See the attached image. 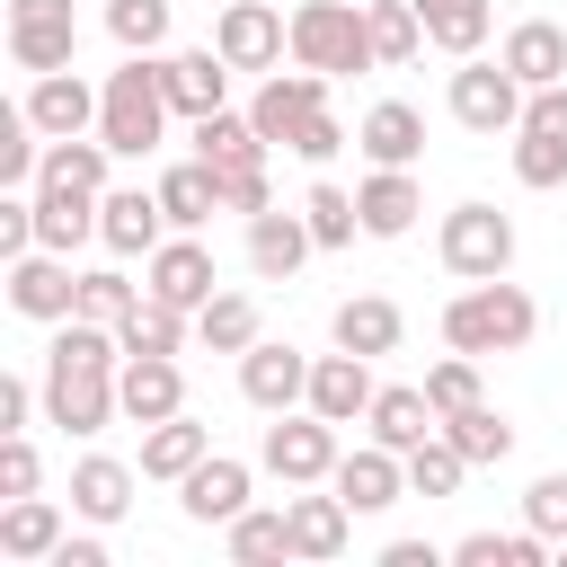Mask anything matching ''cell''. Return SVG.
Listing matches in <instances>:
<instances>
[{
    "label": "cell",
    "mask_w": 567,
    "mask_h": 567,
    "mask_svg": "<svg viewBox=\"0 0 567 567\" xmlns=\"http://www.w3.org/2000/svg\"><path fill=\"white\" fill-rule=\"evenodd\" d=\"M168 80H159V53H124L106 80H97V142L115 159H151L168 142Z\"/></svg>",
    "instance_id": "1"
},
{
    "label": "cell",
    "mask_w": 567,
    "mask_h": 567,
    "mask_svg": "<svg viewBox=\"0 0 567 567\" xmlns=\"http://www.w3.org/2000/svg\"><path fill=\"white\" fill-rule=\"evenodd\" d=\"M540 337V301L523 292V284H505V275H487V284H461L452 301H443V346H461V354H523Z\"/></svg>",
    "instance_id": "2"
},
{
    "label": "cell",
    "mask_w": 567,
    "mask_h": 567,
    "mask_svg": "<svg viewBox=\"0 0 567 567\" xmlns=\"http://www.w3.org/2000/svg\"><path fill=\"white\" fill-rule=\"evenodd\" d=\"M292 62H301V71H328V80L381 71V62H372V27H363L354 0H301V9H292Z\"/></svg>",
    "instance_id": "3"
},
{
    "label": "cell",
    "mask_w": 567,
    "mask_h": 567,
    "mask_svg": "<svg viewBox=\"0 0 567 567\" xmlns=\"http://www.w3.org/2000/svg\"><path fill=\"white\" fill-rule=\"evenodd\" d=\"M523 97H532V89H523L505 62H487V53H461V62H452V80H443L452 124H461V133H478V142L514 133V124H523Z\"/></svg>",
    "instance_id": "4"
},
{
    "label": "cell",
    "mask_w": 567,
    "mask_h": 567,
    "mask_svg": "<svg viewBox=\"0 0 567 567\" xmlns=\"http://www.w3.org/2000/svg\"><path fill=\"white\" fill-rule=\"evenodd\" d=\"M115 372L124 363H71V354H44V425H62V434H106L115 416H124V399H115Z\"/></svg>",
    "instance_id": "5"
},
{
    "label": "cell",
    "mask_w": 567,
    "mask_h": 567,
    "mask_svg": "<svg viewBox=\"0 0 567 567\" xmlns=\"http://www.w3.org/2000/svg\"><path fill=\"white\" fill-rule=\"evenodd\" d=\"M337 425L319 416V408H284L275 425H266V443H257V470L266 478H284V487H328V470H337Z\"/></svg>",
    "instance_id": "6"
},
{
    "label": "cell",
    "mask_w": 567,
    "mask_h": 567,
    "mask_svg": "<svg viewBox=\"0 0 567 567\" xmlns=\"http://www.w3.org/2000/svg\"><path fill=\"white\" fill-rule=\"evenodd\" d=\"M434 257H443V275L487 284V275H505V266H514V221H505L496 204H452V213H443V230H434Z\"/></svg>",
    "instance_id": "7"
},
{
    "label": "cell",
    "mask_w": 567,
    "mask_h": 567,
    "mask_svg": "<svg viewBox=\"0 0 567 567\" xmlns=\"http://www.w3.org/2000/svg\"><path fill=\"white\" fill-rule=\"evenodd\" d=\"M213 44H221V62L230 71H284V53H292V18L275 9V0H221V18H213Z\"/></svg>",
    "instance_id": "8"
},
{
    "label": "cell",
    "mask_w": 567,
    "mask_h": 567,
    "mask_svg": "<svg viewBox=\"0 0 567 567\" xmlns=\"http://www.w3.org/2000/svg\"><path fill=\"white\" fill-rule=\"evenodd\" d=\"M319 115H328V71H301V62H292V71H266L257 97H248V124H257L275 151H292Z\"/></svg>",
    "instance_id": "9"
},
{
    "label": "cell",
    "mask_w": 567,
    "mask_h": 567,
    "mask_svg": "<svg viewBox=\"0 0 567 567\" xmlns=\"http://www.w3.org/2000/svg\"><path fill=\"white\" fill-rule=\"evenodd\" d=\"M142 292H159V301H177V310H204V301L221 292V266H213V248H204L195 230H168V239L142 257Z\"/></svg>",
    "instance_id": "10"
},
{
    "label": "cell",
    "mask_w": 567,
    "mask_h": 567,
    "mask_svg": "<svg viewBox=\"0 0 567 567\" xmlns=\"http://www.w3.org/2000/svg\"><path fill=\"white\" fill-rule=\"evenodd\" d=\"M9 310L62 328V319L80 310V275H71V257H62V248H27V257H9Z\"/></svg>",
    "instance_id": "11"
},
{
    "label": "cell",
    "mask_w": 567,
    "mask_h": 567,
    "mask_svg": "<svg viewBox=\"0 0 567 567\" xmlns=\"http://www.w3.org/2000/svg\"><path fill=\"white\" fill-rule=\"evenodd\" d=\"M248 496H257V470H248V461H230V452H204V461L177 478V514H186V523H213V532H221V523H239V514H248Z\"/></svg>",
    "instance_id": "12"
},
{
    "label": "cell",
    "mask_w": 567,
    "mask_h": 567,
    "mask_svg": "<svg viewBox=\"0 0 567 567\" xmlns=\"http://www.w3.org/2000/svg\"><path fill=\"white\" fill-rule=\"evenodd\" d=\"M71 0H9V62L35 80V71H71Z\"/></svg>",
    "instance_id": "13"
},
{
    "label": "cell",
    "mask_w": 567,
    "mask_h": 567,
    "mask_svg": "<svg viewBox=\"0 0 567 567\" xmlns=\"http://www.w3.org/2000/svg\"><path fill=\"white\" fill-rule=\"evenodd\" d=\"M310 363H319V354L257 337V346L239 354V399H248V408H266V416H284V408H301V399H310Z\"/></svg>",
    "instance_id": "14"
},
{
    "label": "cell",
    "mask_w": 567,
    "mask_h": 567,
    "mask_svg": "<svg viewBox=\"0 0 567 567\" xmlns=\"http://www.w3.org/2000/svg\"><path fill=\"white\" fill-rule=\"evenodd\" d=\"M97 239H106V257H151V248L168 239L159 186H106V195H97Z\"/></svg>",
    "instance_id": "15"
},
{
    "label": "cell",
    "mask_w": 567,
    "mask_h": 567,
    "mask_svg": "<svg viewBox=\"0 0 567 567\" xmlns=\"http://www.w3.org/2000/svg\"><path fill=\"white\" fill-rule=\"evenodd\" d=\"M328 487H337L354 514H390V505L408 496V452H390V443H354V452H337Z\"/></svg>",
    "instance_id": "16"
},
{
    "label": "cell",
    "mask_w": 567,
    "mask_h": 567,
    "mask_svg": "<svg viewBox=\"0 0 567 567\" xmlns=\"http://www.w3.org/2000/svg\"><path fill=\"white\" fill-rule=\"evenodd\" d=\"M18 106L35 115V133H44V142H71V133H97V89H89L80 71H35Z\"/></svg>",
    "instance_id": "17"
},
{
    "label": "cell",
    "mask_w": 567,
    "mask_h": 567,
    "mask_svg": "<svg viewBox=\"0 0 567 567\" xmlns=\"http://www.w3.org/2000/svg\"><path fill=\"white\" fill-rule=\"evenodd\" d=\"M310 248H319V239H310V221H301V204H292V213H284V204H266V213H248V275H257V284H292Z\"/></svg>",
    "instance_id": "18"
},
{
    "label": "cell",
    "mask_w": 567,
    "mask_h": 567,
    "mask_svg": "<svg viewBox=\"0 0 567 567\" xmlns=\"http://www.w3.org/2000/svg\"><path fill=\"white\" fill-rule=\"evenodd\" d=\"M159 80H168V106L195 124V115H213V106H230V62H221V44H186V53H159Z\"/></svg>",
    "instance_id": "19"
},
{
    "label": "cell",
    "mask_w": 567,
    "mask_h": 567,
    "mask_svg": "<svg viewBox=\"0 0 567 567\" xmlns=\"http://www.w3.org/2000/svg\"><path fill=\"white\" fill-rule=\"evenodd\" d=\"M354 151H363L372 168H416V159H425V115H416L408 97H381V106H363Z\"/></svg>",
    "instance_id": "20"
},
{
    "label": "cell",
    "mask_w": 567,
    "mask_h": 567,
    "mask_svg": "<svg viewBox=\"0 0 567 567\" xmlns=\"http://www.w3.org/2000/svg\"><path fill=\"white\" fill-rule=\"evenodd\" d=\"M328 337L346 346V354H399V337H408V310L390 301V292H354V301H337L328 310Z\"/></svg>",
    "instance_id": "21"
},
{
    "label": "cell",
    "mask_w": 567,
    "mask_h": 567,
    "mask_svg": "<svg viewBox=\"0 0 567 567\" xmlns=\"http://www.w3.org/2000/svg\"><path fill=\"white\" fill-rule=\"evenodd\" d=\"M115 399H124V416H133V425L177 416V408H186V372H177V354H124Z\"/></svg>",
    "instance_id": "22"
},
{
    "label": "cell",
    "mask_w": 567,
    "mask_h": 567,
    "mask_svg": "<svg viewBox=\"0 0 567 567\" xmlns=\"http://www.w3.org/2000/svg\"><path fill=\"white\" fill-rule=\"evenodd\" d=\"M372 390H381V381H372V354H346V346H337V354L310 363V399H301V408H319L328 425H354V416L372 408Z\"/></svg>",
    "instance_id": "23"
},
{
    "label": "cell",
    "mask_w": 567,
    "mask_h": 567,
    "mask_svg": "<svg viewBox=\"0 0 567 567\" xmlns=\"http://www.w3.org/2000/svg\"><path fill=\"white\" fill-rule=\"evenodd\" d=\"M363 434H372V443H390V452H416L425 434H443V416H434L425 381H390V390H372V408H363Z\"/></svg>",
    "instance_id": "24"
},
{
    "label": "cell",
    "mask_w": 567,
    "mask_h": 567,
    "mask_svg": "<svg viewBox=\"0 0 567 567\" xmlns=\"http://www.w3.org/2000/svg\"><path fill=\"white\" fill-rule=\"evenodd\" d=\"M354 204H363V239H408L425 213V186H416V168H372L354 186Z\"/></svg>",
    "instance_id": "25"
},
{
    "label": "cell",
    "mask_w": 567,
    "mask_h": 567,
    "mask_svg": "<svg viewBox=\"0 0 567 567\" xmlns=\"http://www.w3.org/2000/svg\"><path fill=\"white\" fill-rule=\"evenodd\" d=\"M133 461H115V452H89V461H71V514L80 523H124L133 514Z\"/></svg>",
    "instance_id": "26"
},
{
    "label": "cell",
    "mask_w": 567,
    "mask_h": 567,
    "mask_svg": "<svg viewBox=\"0 0 567 567\" xmlns=\"http://www.w3.org/2000/svg\"><path fill=\"white\" fill-rule=\"evenodd\" d=\"M62 505L53 496H0V558H18V567H44L53 549H62Z\"/></svg>",
    "instance_id": "27"
},
{
    "label": "cell",
    "mask_w": 567,
    "mask_h": 567,
    "mask_svg": "<svg viewBox=\"0 0 567 567\" xmlns=\"http://www.w3.org/2000/svg\"><path fill=\"white\" fill-rule=\"evenodd\" d=\"M496 62H505L523 89H549V80H567V27H558V18H514L505 44H496Z\"/></svg>",
    "instance_id": "28"
},
{
    "label": "cell",
    "mask_w": 567,
    "mask_h": 567,
    "mask_svg": "<svg viewBox=\"0 0 567 567\" xmlns=\"http://www.w3.org/2000/svg\"><path fill=\"white\" fill-rule=\"evenodd\" d=\"M284 514H292V558H346V540H354V505H346L337 487H319V496H284Z\"/></svg>",
    "instance_id": "29"
},
{
    "label": "cell",
    "mask_w": 567,
    "mask_h": 567,
    "mask_svg": "<svg viewBox=\"0 0 567 567\" xmlns=\"http://www.w3.org/2000/svg\"><path fill=\"white\" fill-rule=\"evenodd\" d=\"M159 204H168V230H204L221 213V168L213 159H168L159 168Z\"/></svg>",
    "instance_id": "30"
},
{
    "label": "cell",
    "mask_w": 567,
    "mask_h": 567,
    "mask_svg": "<svg viewBox=\"0 0 567 567\" xmlns=\"http://www.w3.org/2000/svg\"><path fill=\"white\" fill-rule=\"evenodd\" d=\"M204 452H213V425H195L186 408H177V416H159V425H142V478H168V487H177Z\"/></svg>",
    "instance_id": "31"
},
{
    "label": "cell",
    "mask_w": 567,
    "mask_h": 567,
    "mask_svg": "<svg viewBox=\"0 0 567 567\" xmlns=\"http://www.w3.org/2000/svg\"><path fill=\"white\" fill-rule=\"evenodd\" d=\"M416 18H425V44L452 53V62L496 35V0H416Z\"/></svg>",
    "instance_id": "32"
},
{
    "label": "cell",
    "mask_w": 567,
    "mask_h": 567,
    "mask_svg": "<svg viewBox=\"0 0 567 567\" xmlns=\"http://www.w3.org/2000/svg\"><path fill=\"white\" fill-rule=\"evenodd\" d=\"M106 168H115V151H106L97 133H71V142H44V168H35V186H71V195H106Z\"/></svg>",
    "instance_id": "33"
},
{
    "label": "cell",
    "mask_w": 567,
    "mask_h": 567,
    "mask_svg": "<svg viewBox=\"0 0 567 567\" xmlns=\"http://www.w3.org/2000/svg\"><path fill=\"white\" fill-rule=\"evenodd\" d=\"M275 142L248 124V106H213V115H195V159H213V168H239V159H266Z\"/></svg>",
    "instance_id": "34"
},
{
    "label": "cell",
    "mask_w": 567,
    "mask_h": 567,
    "mask_svg": "<svg viewBox=\"0 0 567 567\" xmlns=\"http://www.w3.org/2000/svg\"><path fill=\"white\" fill-rule=\"evenodd\" d=\"M195 337H204L213 354H248V346L266 337V319H257V301H248V292H230V284H221V292L195 310Z\"/></svg>",
    "instance_id": "35"
},
{
    "label": "cell",
    "mask_w": 567,
    "mask_h": 567,
    "mask_svg": "<svg viewBox=\"0 0 567 567\" xmlns=\"http://www.w3.org/2000/svg\"><path fill=\"white\" fill-rule=\"evenodd\" d=\"M221 549L239 567H266V558H292V514L284 505H248L239 523H221Z\"/></svg>",
    "instance_id": "36"
},
{
    "label": "cell",
    "mask_w": 567,
    "mask_h": 567,
    "mask_svg": "<svg viewBox=\"0 0 567 567\" xmlns=\"http://www.w3.org/2000/svg\"><path fill=\"white\" fill-rule=\"evenodd\" d=\"M452 558H461V567H549L558 549H549V532L523 523V532H461Z\"/></svg>",
    "instance_id": "37"
},
{
    "label": "cell",
    "mask_w": 567,
    "mask_h": 567,
    "mask_svg": "<svg viewBox=\"0 0 567 567\" xmlns=\"http://www.w3.org/2000/svg\"><path fill=\"white\" fill-rule=\"evenodd\" d=\"M363 27H372V62H381V71H399V62L425 53V18H416V0H363Z\"/></svg>",
    "instance_id": "38"
},
{
    "label": "cell",
    "mask_w": 567,
    "mask_h": 567,
    "mask_svg": "<svg viewBox=\"0 0 567 567\" xmlns=\"http://www.w3.org/2000/svg\"><path fill=\"white\" fill-rule=\"evenodd\" d=\"M186 319H195V310H177V301L142 292V301H133V319H124L115 337H124V354H186Z\"/></svg>",
    "instance_id": "39"
},
{
    "label": "cell",
    "mask_w": 567,
    "mask_h": 567,
    "mask_svg": "<svg viewBox=\"0 0 567 567\" xmlns=\"http://www.w3.org/2000/svg\"><path fill=\"white\" fill-rule=\"evenodd\" d=\"M443 434L461 443V461H470V470H496V461L514 452V416H505V408H487V399H478V408H461V416H443Z\"/></svg>",
    "instance_id": "40"
},
{
    "label": "cell",
    "mask_w": 567,
    "mask_h": 567,
    "mask_svg": "<svg viewBox=\"0 0 567 567\" xmlns=\"http://www.w3.org/2000/svg\"><path fill=\"white\" fill-rule=\"evenodd\" d=\"M301 221H310V239H319V248H354V230H363V204H354V186L319 177V186L301 195Z\"/></svg>",
    "instance_id": "41"
},
{
    "label": "cell",
    "mask_w": 567,
    "mask_h": 567,
    "mask_svg": "<svg viewBox=\"0 0 567 567\" xmlns=\"http://www.w3.org/2000/svg\"><path fill=\"white\" fill-rule=\"evenodd\" d=\"M168 27H177L168 0H106V35L124 53H168Z\"/></svg>",
    "instance_id": "42"
},
{
    "label": "cell",
    "mask_w": 567,
    "mask_h": 567,
    "mask_svg": "<svg viewBox=\"0 0 567 567\" xmlns=\"http://www.w3.org/2000/svg\"><path fill=\"white\" fill-rule=\"evenodd\" d=\"M461 478H470V461H461L452 434H425L408 452V496H461Z\"/></svg>",
    "instance_id": "43"
},
{
    "label": "cell",
    "mask_w": 567,
    "mask_h": 567,
    "mask_svg": "<svg viewBox=\"0 0 567 567\" xmlns=\"http://www.w3.org/2000/svg\"><path fill=\"white\" fill-rule=\"evenodd\" d=\"M133 301H142V284H133L124 266H89V275H80V310H71V319H106V328H124V319H133Z\"/></svg>",
    "instance_id": "44"
},
{
    "label": "cell",
    "mask_w": 567,
    "mask_h": 567,
    "mask_svg": "<svg viewBox=\"0 0 567 567\" xmlns=\"http://www.w3.org/2000/svg\"><path fill=\"white\" fill-rule=\"evenodd\" d=\"M425 399H434V416H461V408H478L487 390H478V354H443V363H425Z\"/></svg>",
    "instance_id": "45"
},
{
    "label": "cell",
    "mask_w": 567,
    "mask_h": 567,
    "mask_svg": "<svg viewBox=\"0 0 567 567\" xmlns=\"http://www.w3.org/2000/svg\"><path fill=\"white\" fill-rule=\"evenodd\" d=\"M514 177L540 195V186H567V142L558 133H532V124H514Z\"/></svg>",
    "instance_id": "46"
},
{
    "label": "cell",
    "mask_w": 567,
    "mask_h": 567,
    "mask_svg": "<svg viewBox=\"0 0 567 567\" xmlns=\"http://www.w3.org/2000/svg\"><path fill=\"white\" fill-rule=\"evenodd\" d=\"M35 168H44V133H35V115L18 106V115L0 124V186H35Z\"/></svg>",
    "instance_id": "47"
},
{
    "label": "cell",
    "mask_w": 567,
    "mask_h": 567,
    "mask_svg": "<svg viewBox=\"0 0 567 567\" xmlns=\"http://www.w3.org/2000/svg\"><path fill=\"white\" fill-rule=\"evenodd\" d=\"M523 523H532V532H549V549L567 540V470H540V478L523 487Z\"/></svg>",
    "instance_id": "48"
},
{
    "label": "cell",
    "mask_w": 567,
    "mask_h": 567,
    "mask_svg": "<svg viewBox=\"0 0 567 567\" xmlns=\"http://www.w3.org/2000/svg\"><path fill=\"white\" fill-rule=\"evenodd\" d=\"M275 204V186H266V159H239V168H221V213H266Z\"/></svg>",
    "instance_id": "49"
},
{
    "label": "cell",
    "mask_w": 567,
    "mask_h": 567,
    "mask_svg": "<svg viewBox=\"0 0 567 567\" xmlns=\"http://www.w3.org/2000/svg\"><path fill=\"white\" fill-rule=\"evenodd\" d=\"M35 478H44L35 443L27 434H0V496H35Z\"/></svg>",
    "instance_id": "50"
},
{
    "label": "cell",
    "mask_w": 567,
    "mask_h": 567,
    "mask_svg": "<svg viewBox=\"0 0 567 567\" xmlns=\"http://www.w3.org/2000/svg\"><path fill=\"white\" fill-rule=\"evenodd\" d=\"M35 399H44V381H27V372H9V381H0V434H27V416H35Z\"/></svg>",
    "instance_id": "51"
},
{
    "label": "cell",
    "mask_w": 567,
    "mask_h": 567,
    "mask_svg": "<svg viewBox=\"0 0 567 567\" xmlns=\"http://www.w3.org/2000/svg\"><path fill=\"white\" fill-rule=\"evenodd\" d=\"M523 124H532V133H558V142H567V80L532 89V97H523Z\"/></svg>",
    "instance_id": "52"
},
{
    "label": "cell",
    "mask_w": 567,
    "mask_h": 567,
    "mask_svg": "<svg viewBox=\"0 0 567 567\" xmlns=\"http://www.w3.org/2000/svg\"><path fill=\"white\" fill-rule=\"evenodd\" d=\"M337 151H346V124H337V106H328V115H319V124H310V133L292 142V159H310V168H328Z\"/></svg>",
    "instance_id": "53"
},
{
    "label": "cell",
    "mask_w": 567,
    "mask_h": 567,
    "mask_svg": "<svg viewBox=\"0 0 567 567\" xmlns=\"http://www.w3.org/2000/svg\"><path fill=\"white\" fill-rule=\"evenodd\" d=\"M97 532H106V523H97ZM97 532H62V549H53L44 567H106V540H97Z\"/></svg>",
    "instance_id": "54"
},
{
    "label": "cell",
    "mask_w": 567,
    "mask_h": 567,
    "mask_svg": "<svg viewBox=\"0 0 567 567\" xmlns=\"http://www.w3.org/2000/svg\"><path fill=\"white\" fill-rule=\"evenodd\" d=\"M434 558H452V549H434V540H390L381 549V567H434Z\"/></svg>",
    "instance_id": "55"
},
{
    "label": "cell",
    "mask_w": 567,
    "mask_h": 567,
    "mask_svg": "<svg viewBox=\"0 0 567 567\" xmlns=\"http://www.w3.org/2000/svg\"><path fill=\"white\" fill-rule=\"evenodd\" d=\"M558 558H567V540H558Z\"/></svg>",
    "instance_id": "56"
}]
</instances>
